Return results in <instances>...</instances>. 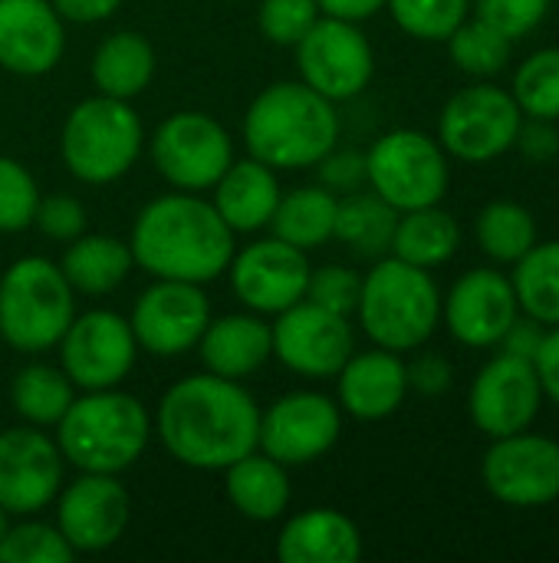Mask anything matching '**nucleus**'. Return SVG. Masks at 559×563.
<instances>
[{"label":"nucleus","instance_id":"1","mask_svg":"<svg viewBox=\"0 0 559 563\" xmlns=\"http://www.w3.org/2000/svg\"><path fill=\"white\" fill-rule=\"evenodd\" d=\"M155 426L175 462L198 472H224L257 449L260 406L241 379L198 373L161 396Z\"/></svg>","mask_w":559,"mask_h":563},{"label":"nucleus","instance_id":"2","mask_svg":"<svg viewBox=\"0 0 559 563\" xmlns=\"http://www.w3.org/2000/svg\"><path fill=\"white\" fill-rule=\"evenodd\" d=\"M135 264L161 280L208 284L234 257V231L217 208L194 191H175L148 201L128 238Z\"/></svg>","mask_w":559,"mask_h":563},{"label":"nucleus","instance_id":"3","mask_svg":"<svg viewBox=\"0 0 559 563\" xmlns=\"http://www.w3.org/2000/svg\"><path fill=\"white\" fill-rule=\"evenodd\" d=\"M339 142L336 102L303 79H283L254 96L244 115V145L250 158L270 168H313Z\"/></svg>","mask_w":559,"mask_h":563},{"label":"nucleus","instance_id":"4","mask_svg":"<svg viewBox=\"0 0 559 563\" xmlns=\"http://www.w3.org/2000/svg\"><path fill=\"white\" fill-rule=\"evenodd\" d=\"M152 439L148 409L115 389H92L69 402L56 422V445L63 459L79 472L119 475L132 468Z\"/></svg>","mask_w":559,"mask_h":563},{"label":"nucleus","instance_id":"5","mask_svg":"<svg viewBox=\"0 0 559 563\" xmlns=\"http://www.w3.org/2000/svg\"><path fill=\"white\" fill-rule=\"evenodd\" d=\"M359 327L366 336L392 353H412L432 340L441 317L438 284L425 267L399 257H382L359 290Z\"/></svg>","mask_w":559,"mask_h":563},{"label":"nucleus","instance_id":"6","mask_svg":"<svg viewBox=\"0 0 559 563\" xmlns=\"http://www.w3.org/2000/svg\"><path fill=\"white\" fill-rule=\"evenodd\" d=\"M76 317V290L46 257H20L0 277V340L16 353L53 350Z\"/></svg>","mask_w":559,"mask_h":563},{"label":"nucleus","instance_id":"7","mask_svg":"<svg viewBox=\"0 0 559 563\" xmlns=\"http://www.w3.org/2000/svg\"><path fill=\"white\" fill-rule=\"evenodd\" d=\"M142 119L125 99L89 96L76 102L63 122L59 155L72 178L86 185H112L142 155Z\"/></svg>","mask_w":559,"mask_h":563},{"label":"nucleus","instance_id":"8","mask_svg":"<svg viewBox=\"0 0 559 563\" xmlns=\"http://www.w3.org/2000/svg\"><path fill=\"white\" fill-rule=\"evenodd\" d=\"M448 158L441 142L418 129H395L366 152V181L399 214L438 205L448 191Z\"/></svg>","mask_w":559,"mask_h":563},{"label":"nucleus","instance_id":"9","mask_svg":"<svg viewBox=\"0 0 559 563\" xmlns=\"http://www.w3.org/2000/svg\"><path fill=\"white\" fill-rule=\"evenodd\" d=\"M524 112L507 89L478 82L448 99L438 119V142L461 162H491L514 148Z\"/></svg>","mask_w":559,"mask_h":563},{"label":"nucleus","instance_id":"10","mask_svg":"<svg viewBox=\"0 0 559 563\" xmlns=\"http://www.w3.org/2000/svg\"><path fill=\"white\" fill-rule=\"evenodd\" d=\"M152 162L171 188L208 191L234 162V142L208 112H171L152 135Z\"/></svg>","mask_w":559,"mask_h":563},{"label":"nucleus","instance_id":"11","mask_svg":"<svg viewBox=\"0 0 559 563\" xmlns=\"http://www.w3.org/2000/svg\"><path fill=\"white\" fill-rule=\"evenodd\" d=\"M293 49L300 79L329 102L353 99L372 82L376 53L369 36L353 20L320 13V20L303 33Z\"/></svg>","mask_w":559,"mask_h":563},{"label":"nucleus","instance_id":"12","mask_svg":"<svg viewBox=\"0 0 559 563\" xmlns=\"http://www.w3.org/2000/svg\"><path fill=\"white\" fill-rule=\"evenodd\" d=\"M59 346L63 373L82 393L115 389L135 366V333L132 323L112 310H89L72 317Z\"/></svg>","mask_w":559,"mask_h":563},{"label":"nucleus","instance_id":"13","mask_svg":"<svg viewBox=\"0 0 559 563\" xmlns=\"http://www.w3.org/2000/svg\"><path fill=\"white\" fill-rule=\"evenodd\" d=\"M343 432V409L323 393H287L260 412L257 449L287 468L323 459Z\"/></svg>","mask_w":559,"mask_h":563},{"label":"nucleus","instance_id":"14","mask_svg":"<svg viewBox=\"0 0 559 563\" xmlns=\"http://www.w3.org/2000/svg\"><path fill=\"white\" fill-rule=\"evenodd\" d=\"M481 478L501 505H554L559 498V442L547 435H527V429L494 439L481 462Z\"/></svg>","mask_w":559,"mask_h":563},{"label":"nucleus","instance_id":"15","mask_svg":"<svg viewBox=\"0 0 559 563\" xmlns=\"http://www.w3.org/2000/svg\"><path fill=\"white\" fill-rule=\"evenodd\" d=\"M273 356L297 376L329 379L353 356V327L349 317L333 313L313 300H300L290 310L277 313L270 327Z\"/></svg>","mask_w":559,"mask_h":563},{"label":"nucleus","instance_id":"16","mask_svg":"<svg viewBox=\"0 0 559 563\" xmlns=\"http://www.w3.org/2000/svg\"><path fill=\"white\" fill-rule=\"evenodd\" d=\"M310 271L313 267L306 261V251L280 238L254 241L241 254L234 251L227 264L231 290L237 294V300L250 313H264V317H277L293 303H300L306 297Z\"/></svg>","mask_w":559,"mask_h":563},{"label":"nucleus","instance_id":"17","mask_svg":"<svg viewBox=\"0 0 559 563\" xmlns=\"http://www.w3.org/2000/svg\"><path fill=\"white\" fill-rule=\"evenodd\" d=\"M128 323L145 353L171 360L198 346L204 327L211 323V303L201 284L155 277V284L135 300Z\"/></svg>","mask_w":559,"mask_h":563},{"label":"nucleus","instance_id":"18","mask_svg":"<svg viewBox=\"0 0 559 563\" xmlns=\"http://www.w3.org/2000/svg\"><path fill=\"white\" fill-rule=\"evenodd\" d=\"M63 488V452L36 426L0 432V508L26 518L56 501Z\"/></svg>","mask_w":559,"mask_h":563},{"label":"nucleus","instance_id":"19","mask_svg":"<svg viewBox=\"0 0 559 563\" xmlns=\"http://www.w3.org/2000/svg\"><path fill=\"white\" fill-rule=\"evenodd\" d=\"M132 498L115 475L82 472L59 492L56 528L76 554H99L119 544L128 528Z\"/></svg>","mask_w":559,"mask_h":563},{"label":"nucleus","instance_id":"20","mask_svg":"<svg viewBox=\"0 0 559 563\" xmlns=\"http://www.w3.org/2000/svg\"><path fill=\"white\" fill-rule=\"evenodd\" d=\"M540 399H544V386L534 363L501 353L478 373L468 396V409H471V422L484 435L504 439L524 432L537 419Z\"/></svg>","mask_w":559,"mask_h":563},{"label":"nucleus","instance_id":"21","mask_svg":"<svg viewBox=\"0 0 559 563\" xmlns=\"http://www.w3.org/2000/svg\"><path fill=\"white\" fill-rule=\"evenodd\" d=\"M441 313L458 343L488 350V346H497L501 336L511 330V323L521 313V303H517L511 277L491 267H478V271H468L451 287L448 300L441 303Z\"/></svg>","mask_w":559,"mask_h":563},{"label":"nucleus","instance_id":"22","mask_svg":"<svg viewBox=\"0 0 559 563\" xmlns=\"http://www.w3.org/2000/svg\"><path fill=\"white\" fill-rule=\"evenodd\" d=\"M66 49L63 16L49 0H0V66L13 76H46Z\"/></svg>","mask_w":559,"mask_h":563},{"label":"nucleus","instance_id":"23","mask_svg":"<svg viewBox=\"0 0 559 563\" xmlns=\"http://www.w3.org/2000/svg\"><path fill=\"white\" fill-rule=\"evenodd\" d=\"M339 386V409L362 422H379L399 412L409 393V373L399 353L392 350H369L353 353L346 366L336 373Z\"/></svg>","mask_w":559,"mask_h":563},{"label":"nucleus","instance_id":"24","mask_svg":"<svg viewBox=\"0 0 559 563\" xmlns=\"http://www.w3.org/2000/svg\"><path fill=\"white\" fill-rule=\"evenodd\" d=\"M280 563H356L362 558L359 528L336 508L293 515L277 538Z\"/></svg>","mask_w":559,"mask_h":563},{"label":"nucleus","instance_id":"25","mask_svg":"<svg viewBox=\"0 0 559 563\" xmlns=\"http://www.w3.org/2000/svg\"><path fill=\"white\" fill-rule=\"evenodd\" d=\"M198 353L208 373L244 379L273 356L270 323L260 313H227L204 327Z\"/></svg>","mask_w":559,"mask_h":563},{"label":"nucleus","instance_id":"26","mask_svg":"<svg viewBox=\"0 0 559 563\" xmlns=\"http://www.w3.org/2000/svg\"><path fill=\"white\" fill-rule=\"evenodd\" d=\"M280 181L270 165L257 158H234L214 181V208L234 234H254L270 224L280 205Z\"/></svg>","mask_w":559,"mask_h":563},{"label":"nucleus","instance_id":"27","mask_svg":"<svg viewBox=\"0 0 559 563\" xmlns=\"http://www.w3.org/2000/svg\"><path fill=\"white\" fill-rule=\"evenodd\" d=\"M227 501L250 521H277L290 508V475L287 465L254 449L250 455L231 462L224 468Z\"/></svg>","mask_w":559,"mask_h":563},{"label":"nucleus","instance_id":"28","mask_svg":"<svg viewBox=\"0 0 559 563\" xmlns=\"http://www.w3.org/2000/svg\"><path fill=\"white\" fill-rule=\"evenodd\" d=\"M152 76H155V46L135 30H119L105 36L92 53V82L102 96L128 102L148 89Z\"/></svg>","mask_w":559,"mask_h":563},{"label":"nucleus","instance_id":"29","mask_svg":"<svg viewBox=\"0 0 559 563\" xmlns=\"http://www.w3.org/2000/svg\"><path fill=\"white\" fill-rule=\"evenodd\" d=\"M132 267H135L132 247L109 234H79L76 241H69L59 264L69 287L89 297L112 294L132 274Z\"/></svg>","mask_w":559,"mask_h":563},{"label":"nucleus","instance_id":"30","mask_svg":"<svg viewBox=\"0 0 559 563\" xmlns=\"http://www.w3.org/2000/svg\"><path fill=\"white\" fill-rule=\"evenodd\" d=\"M458 244H461V228H458L455 214L441 211L438 205H428V208L399 214L389 251L399 261L432 271V267L451 261Z\"/></svg>","mask_w":559,"mask_h":563},{"label":"nucleus","instance_id":"31","mask_svg":"<svg viewBox=\"0 0 559 563\" xmlns=\"http://www.w3.org/2000/svg\"><path fill=\"white\" fill-rule=\"evenodd\" d=\"M336 208L339 198L329 188L310 185V188H297L290 195H280V205L270 218L273 238L300 247V251H313L320 244H326L333 238L336 228Z\"/></svg>","mask_w":559,"mask_h":563},{"label":"nucleus","instance_id":"32","mask_svg":"<svg viewBox=\"0 0 559 563\" xmlns=\"http://www.w3.org/2000/svg\"><path fill=\"white\" fill-rule=\"evenodd\" d=\"M395 221L399 211L389 201H382L376 191L372 195L349 191L346 198H339L333 238L349 244L359 257H382L392 247Z\"/></svg>","mask_w":559,"mask_h":563},{"label":"nucleus","instance_id":"33","mask_svg":"<svg viewBox=\"0 0 559 563\" xmlns=\"http://www.w3.org/2000/svg\"><path fill=\"white\" fill-rule=\"evenodd\" d=\"M72 389L76 386L69 383V376L63 369H53L46 363H30L13 376L10 402L26 426L43 429V426H56L63 419L69 402L76 399Z\"/></svg>","mask_w":559,"mask_h":563},{"label":"nucleus","instance_id":"34","mask_svg":"<svg viewBox=\"0 0 559 563\" xmlns=\"http://www.w3.org/2000/svg\"><path fill=\"white\" fill-rule=\"evenodd\" d=\"M514 294L527 317L540 320L544 327L559 323V241L534 244L514 274Z\"/></svg>","mask_w":559,"mask_h":563},{"label":"nucleus","instance_id":"35","mask_svg":"<svg viewBox=\"0 0 559 563\" xmlns=\"http://www.w3.org/2000/svg\"><path fill=\"white\" fill-rule=\"evenodd\" d=\"M478 244L497 264H517L537 244V221L524 205L491 201L478 214Z\"/></svg>","mask_w":559,"mask_h":563},{"label":"nucleus","instance_id":"36","mask_svg":"<svg viewBox=\"0 0 559 563\" xmlns=\"http://www.w3.org/2000/svg\"><path fill=\"white\" fill-rule=\"evenodd\" d=\"M511 46H514V40H507L501 30H494L491 23L478 20V16L465 20L448 36V53H451L455 66L471 76H497L511 63Z\"/></svg>","mask_w":559,"mask_h":563},{"label":"nucleus","instance_id":"37","mask_svg":"<svg viewBox=\"0 0 559 563\" xmlns=\"http://www.w3.org/2000/svg\"><path fill=\"white\" fill-rule=\"evenodd\" d=\"M524 115L530 119H559V49H540L527 56L514 76V92Z\"/></svg>","mask_w":559,"mask_h":563},{"label":"nucleus","instance_id":"38","mask_svg":"<svg viewBox=\"0 0 559 563\" xmlns=\"http://www.w3.org/2000/svg\"><path fill=\"white\" fill-rule=\"evenodd\" d=\"M392 20L415 40H448L468 20V0H385Z\"/></svg>","mask_w":559,"mask_h":563},{"label":"nucleus","instance_id":"39","mask_svg":"<svg viewBox=\"0 0 559 563\" xmlns=\"http://www.w3.org/2000/svg\"><path fill=\"white\" fill-rule=\"evenodd\" d=\"M76 551L56 525L23 521L0 538V563H69Z\"/></svg>","mask_w":559,"mask_h":563},{"label":"nucleus","instance_id":"40","mask_svg":"<svg viewBox=\"0 0 559 563\" xmlns=\"http://www.w3.org/2000/svg\"><path fill=\"white\" fill-rule=\"evenodd\" d=\"M40 205V188L33 175L16 162L0 155V234H16L33 224Z\"/></svg>","mask_w":559,"mask_h":563},{"label":"nucleus","instance_id":"41","mask_svg":"<svg viewBox=\"0 0 559 563\" xmlns=\"http://www.w3.org/2000/svg\"><path fill=\"white\" fill-rule=\"evenodd\" d=\"M316 20V0H260L257 7V26L277 46H297Z\"/></svg>","mask_w":559,"mask_h":563},{"label":"nucleus","instance_id":"42","mask_svg":"<svg viewBox=\"0 0 559 563\" xmlns=\"http://www.w3.org/2000/svg\"><path fill=\"white\" fill-rule=\"evenodd\" d=\"M359 290H362V277L343 264H326V267H316L310 271V284H306V297L303 300H313L333 313H356L359 307Z\"/></svg>","mask_w":559,"mask_h":563},{"label":"nucleus","instance_id":"43","mask_svg":"<svg viewBox=\"0 0 559 563\" xmlns=\"http://www.w3.org/2000/svg\"><path fill=\"white\" fill-rule=\"evenodd\" d=\"M554 0H478V20L501 30L507 40L527 36L550 10Z\"/></svg>","mask_w":559,"mask_h":563},{"label":"nucleus","instance_id":"44","mask_svg":"<svg viewBox=\"0 0 559 563\" xmlns=\"http://www.w3.org/2000/svg\"><path fill=\"white\" fill-rule=\"evenodd\" d=\"M33 224L49 241H66L69 244L79 234H86V208L72 195H49V198H40Z\"/></svg>","mask_w":559,"mask_h":563},{"label":"nucleus","instance_id":"45","mask_svg":"<svg viewBox=\"0 0 559 563\" xmlns=\"http://www.w3.org/2000/svg\"><path fill=\"white\" fill-rule=\"evenodd\" d=\"M323 188L336 191H359V185L366 181V155L359 152H326L316 165Z\"/></svg>","mask_w":559,"mask_h":563},{"label":"nucleus","instance_id":"46","mask_svg":"<svg viewBox=\"0 0 559 563\" xmlns=\"http://www.w3.org/2000/svg\"><path fill=\"white\" fill-rule=\"evenodd\" d=\"M405 373H409V389H415L422 396H441L451 389V379H455L451 363L435 353L418 356L412 366H405Z\"/></svg>","mask_w":559,"mask_h":563},{"label":"nucleus","instance_id":"47","mask_svg":"<svg viewBox=\"0 0 559 563\" xmlns=\"http://www.w3.org/2000/svg\"><path fill=\"white\" fill-rule=\"evenodd\" d=\"M514 145H521V152L534 162H550L559 155V132L550 119H530L527 125H521Z\"/></svg>","mask_w":559,"mask_h":563},{"label":"nucleus","instance_id":"48","mask_svg":"<svg viewBox=\"0 0 559 563\" xmlns=\"http://www.w3.org/2000/svg\"><path fill=\"white\" fill-rule=\"evenodd\" d=\"M544 333H547V330H544L540 320H534V317L521 320V317H517V320L511 323V330L501 336V346H504V353L534 363V356H537V350H540V343H544Z\"/></svg>","mask_w":559,"mask_h":563},{"label":"nucleus","instance_id":"49","mask_svg":"<svg viewBox=\"0 0 559 563\" xmlns=\"http://www.w3.org/2000/svg\"><path fill=\"white\" fill-rule=\"evenodd\" d=\"M534 369L540 376L544 396H550L559 406V323L550 333H544V343L534 356Z\"/></svg>","mask_w":559,"mask_h":563},{"label":"nucleus","instance_id":"50","mask_svg":"<svg viewBox=\"0 0 559 563\" xmlns=\"http://www.w3.org/2000/svg\"><path fill=\"white\" fill-rule=\"evenodd\" d=\"M49 3L69 23H102L122 7V0H49Z\"/></svg>","mask_w":559,"mask_h":563},{"label":"nucleus","instance_id":"51","mask_svg":"<svg viewBox=\"0 0 559 563\" xmlns=\"http://www.w3.org/2000/svg\"><path fill=\"white\" fill-rule=\"evenodd\" d=\"M316 3H320V13L339 16V20H353V23L369 20V16H376L385 7V0H316Z\"/></svg>","mask_w":559,"mask_h":563},{"label":"nucleus","instance_id":"52","mask_svg":"<svg viewBox=\"0 0 559 563\" xmlns=\"http://www.w3.org/2000/svg\"><path fill=\"white\" fill-rule=\"evenodd\" d=\"M7 528H10V515H7V511L0 508V538L7 534Z\"/></svg>","mask_w":559,"mask_h":563}]
</instances>
